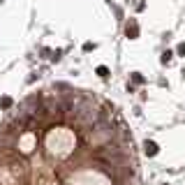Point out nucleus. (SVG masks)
I'll use <instances>...</instances> for the list:
<instances>
[{"instance_id":"2","label":"nucleus","mask_w":185,"mask_h":185,"mask_svg":"<svg viewBox=\"0 0 185 185\" xmlns=\"http://www.w3.org/2000/svg\"><path fill=\"white\" fill-rule=\"evenodd\" d=\"M97 74H100L102 79H104V76H106V67H100V69H97Z\"/></svg>"},{"instance_id":"1","label":"nucleus","mask_w":185,"mask_h":185,"mask_svg":"<svg viewBox=\"0 0 185 185\" xmlns=\"http://www.w3.org/2000/svg\"><path fill=\"white\" fill-rule=\"evenodd\" d=\"M0 185H141L132 132L90 90L42 88L0 125Z\"/></svg>"},{"instance_id":"3","label":"nucleus","mask_w":185,"mask_h":185,"mask_svg":"<svg viewBox=\"0 0 185 185\" xmlns=\"http://www.w3.org/2000/svg\"><path fill=\"white\" fill-rule=\"evenodd\" d=\"M178 51H180V53H185V44H180V49H178Z\"/></svg>"}]
</instances>
